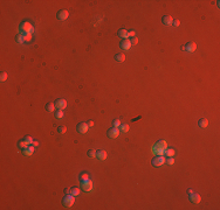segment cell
I'll list each match as a JSON object with an SVG mask.
<instances>
[{"label": "cell", "mask_w": 220, "mask_h": 210, "mask_svg": "<svg viewBox=\"0 0 220 210\" xmlns=\"http://www.w3.org/2000/svg\"><path fill=\"white\" fill-rule=\"evenodd\" d=\"M19 32H20V34H33L34 27L31 22L24 21V22H21L20 26H19Z\"/></svg>", "instance_id": "obj_1"}, {"label": "cell", "mask_w": 220, "mask_h": 210, "mask_svg": "<svg viewBox=\"0 0 220 210\" xmlns=\"http://www.w3.org/2000/svg\"><path fill=\"white\" fill-rule=\"evenodd\" d=\"M166 148H167V142H166L165 140H158V141H157L155 145H152V147H151L153 153H156L157 151H166Z\"/></svg>", "instance_id": "obj_2"}, {"label": "cell", "mask_w": 220, "mask_h": 210, "mask_svg": "<svg viewBox=\"0 0 220 210\" xmlns=\"http://www.w3.org/2000/svg\"><path fill=\"white\" fill-rule=\"evenodd\" d=\"M74 203H75V196H73L70 194H67V195L63 197V200H62V204L67 208H70Z\"/></svg>", "instance_id": "obj_3"}, {"label": "cell", "mask_w": 220, "mask_h": 210, "mask_svg": "<svg viewBox=\"0 0 220 210\" xmlns=\"http://www.w3.org/2000/svg\"><path fill=\"white\" fill-rule=\"evenodd\" d=\"M151 163H152L153 167H160L162 165L165 163V158H164V155H156L152 159Z\"/></svg>", "instance_id": "obj_4"}, {"label": "cell", "mask_w": 220, "mask_h": 210, "mask_svg": "<svg viewBox=\"0 0 220 210\" xmlns=\"http://www.w3.org/2000/svg\"><path fill=\"white\" fill-rule=\"evenodd\" d=\"M81 188L83 191H92L93 188H94V183H93L92 180H87V181H82L81 182Z\"/></svg>", "instance_id": "obj_5"}, {"label": "cell", "mask_w": 220, "mask_h": 210, "mask_svg": "<svg viewBox=\"0 0 220 210\" xmlns=\"http://www.w3.org/2000/svg\"><path fill=\"white\" fill-rule=\"evenodd\" d=\"M54 104H55V106H56V109H58V110H64V109L67 108V100H66V99H63V98L58 99Z\"/></svg>", "instance_id": "obj_6"}, {"label": "cell", "mask_w": 220, "mask_h": 210, "mask_svg": "<svg viewBox=\"0 0 220 210\" xmlns=\"http://www.w3.org/2000/svg\"><path fill=\"white\" fill-rule=\"evenodd\" d=\"M58 19L59 20H61V21H64V20H67L68 18H69V12L66 10H61V11H59L58 12Z\"/></svg>", "instance_id": "obj_7"}, {"label": "cell", "mask_w": 220, "mask_h": 210, "mask_svg": "<svg viewBox=\"0 0 220 210\" xmlns=\"http://www.w3.org/2000/svg\"><path fill=\"white\" fill-rule=\"evenodd\" d=\"M88 129H89V126L87 123H80L77 125V132L81 133V134H84V133L88 132Z\"/></svg>", "instance_id": "obj_8"}, {"label": "cell", "mask_w": 220, "mask_h": 210, "mask_svg": "<svg viewBox=\"0 0 220 210\" xmlns=\"http://www.w3.org/2000/svg\"><path fill=\"white\" fill-rule=\"evenodd\" d=\"M119 136V130L117 127H112V129L108 130V137L111 138V139H115Z\"/></svg>", "instance_id": "obj_9"}, {"label": "cell", "mask_w": 220, "mask_h": 210, "mask_svg": "<svg viewBox=\"0 0 220 210\" xmlns=\"http://www.w3.org/2000/svg\"><path fill=\"white\" fill-rule=\"evenodd\" d=\"M190 196V201L192 202V203H194V204H198L201 201V197H200V195L199 194H197V193H192L191 195H189Z\"/></svg>", "instance_id": "obj_10"}, {"label": "cell", "mask_w": 220, "mask_h": 210, "mask_svg": "<svg viewBox=\"0 0 220 210\" xmlns=\"http://www.w3.org/2000/svg\"><path fill=\"white\" fill-rule=\"evenodd\" d=\"M66 193L70 194V195H73V196H78V195H80V193H81V189H80V188H77V187H73V188H70V189L66 190Z\"/></svg>", "instance_id": "obj_11"}, {"label": "cell", "mask_w": 220, "mask_h": 210, "mask_svg": "<svg viewBox=\"0 0 220 210\" xmlns=\"http://www.w3.org/2000/svg\"><path fill=\"white\" fill-rule=\"evenodd\" d=\"M96 158H97L100 161H104V160L107 159V152L103 151V149H100V151L96 152Z\"/></svg>", "instance_id": "obj_12"}, {"label": "cell", "mask_w": 220, "mask_h": 210, "mask_svg": "<svg viewBox=\"0 0 220 210\" xmlns=\"http://www.w3.org/2000/svg\"><path fill=\"white\" fill-rule=\"evenodd\" d=\"M197 49V44L194 43V42H189V43L185 46V50L186 51H190V53H193V51H196Z\"/></svg>", "instance_id": "obj_13"}, {"label": "cell", "mask_w": 220, "mask_h": 210, "mask_svg": "<svg viewBox=\"0 0 220 210\" xmlns=\"http://www.w3.org/2000/svg\"><path fill=\"white\" fill-rule=\"evenodd\" d=\"M121 48L122 49H124V50H129L130 48H131V42H130V40H123L122 42H121Z\"/></svg>", "instance_id": "obj_14"}, {"label": "cell", "mask_w": 220, "mask_h": 210, "mask_svg": "<svg viewBox=\"0 0 220 210\" xmlns=\"http://www.w3.org/2000/svg\"><path fill=\"white\" fill-rule=\"evenodd\" d=\"M162 22L164 25H166V26H169V25H171L173 22V18L171 15H164L162 19Z\"/></svg>", "instance_id": "obj_15"}, {"label": "cell", "mask_w": 220, "mask_h": 210, "mask_svg": "<svg viewBox=\"0 0 220 210\" xmlns=\"http://www.w3.org/2000/svg\"><path fill=\"white\" fill-rule=\"evenodd\" d=\"M22 151H24V155H27V156H28V155H32V154L34 153V151H35V147L32 145V146H28L27 148L22 149Z\"/></svg>", "instance_id": "obj_16"}, {"label": "cell", "mask_w": 220, "mask_h": 210, "mask_svg": "<svg viewBox=\"0 0 220 210\" xmlns=\"http://www.w3.org/2000/svg\"><path fill=\"white\" fill-rule=\"evenodd\" d=\"M28 146H29V145H28V142L26 141V140H25V139H24V140H20V141L18 142V147H19V148H20V149H25V148H27Z\"/></svg>", "instance_id": "obj_17"}, {"label": "cell", "mask_w": 220, "mask_h": 210, "mask_svg": "<svg viewBox=\"0 0 220 210\" xmlns=\"http://www.w3.org/2000/svg\"><path fill=\"white\" fill-rule=\"evenodd\" d=\"M115 60L117 62H124L125 61V55L122 54V53H121V54H116L115 55Z\"/></svg>", "instance_id": "obj_18"}, {"label": "cell", "mask_w": 220, "mask_h": 210, "mask_svg": "<svg viewBox=\"0 0 220 210\" xmlns=\"http://www.w3.org/2000/svg\"><path fill=\"white\" fill-rule=\"evenodd\" d=\"M198 124H199L200 127L205 129V127H207V125H208V120H207L206 118H201V119L199 120V123H198Z\"/></svg>", "instance_id": "obj_19"}, {"label": "cell", "mask_w": 220, "mask_h": 210, "mask_svg": "<svg viewBox=\"0 0 220 210\" xmlns=\"http://www.w3.org/2000/svg\"><path fill=\"white\" fill-rule=\"evenodd\" d=\"M118 36L122 37V39H128V31H126V29H119Z\"/></svg>", "instance_id": "obj_20"}, {"label": "cell", "mask_w": 220, "mask_h": 210, "mask_svg": "<svg viewBox=\"0 0 220 210\" xmlns=\"http://www.w3.org/2000/svg\"><path fill=\"white\" fill-rule=\"evenodd\" d=\"M176 154V151L173 148H166V151H165V154L164 155H166L167 158H170V156H173Z\"/></svg>", "instance_id": "obj_21"}, {"label": "cell", "mask_w": 220, "mask_h": 210, "mask_svg": "<svg viewBox=\"0 0 220 210\" xmlns=\"http://www.w3.org/2000/svg\"><path fill=\"white\" fill-rule=\"evenodd\" d=\"M129 129L130 127H129L128 124H121V126H119V131L122 133H126L129 131Z\"/></svg>", "instance_id": "obj_22"}, {"label": "cell", "mask_w": 220, "mask_h": 210, "mask_svg": "<svg viewBox=\"0 0 220 210\" xmlns=\"http://www.w3.org/2000/svg\"><path fill=\"white\" fill-rule=\"evenodd\" d=\"M55 108H56V106H55L54 103H48V104L46 105V110H47L48 112H53L55 110Z\"/></svg>", "instance_id": "obj_23"}, {"label": "cell", "mask_w": 220, "mask_h": 210, "mask_svg": "<svg viewBox=\"0 0 220 210\" xmlns=\"http://www.w3.org/2000/svg\"><path fill=\"white\" fill-rule=\"evenodd\" d=\"M89 180V174L88 173H81L80 174V181H87Z\"/></svg>", "instance_id": "obj_24"}, {"label": "cell", "mask_w": 220, "mask_h": 210, "mask_svg": "<svg viewBox=\"0 0 220 210\" xmlns=\"http://www.w3.org/2000/svg\"><path fill=\"white\" fill-rule=\"evenodd\" d=\"M22 36H24V41L25 42H31L32 39H33V36H32V34H22Z\"/></svg>", "instance_id": "obj_25"}, {"label": "cell", "mask_w": 220, "mask_h": 210, "mask_svg": "<svg viewBox=\"0 0 220 210\" xmlns=\"http://www.w3.org/2000/svg\"><path fill=\"white\" fill-rule=\"evenodd\" d=\"M55 117H56V118H59V119L63 118V117H64L63 110H58V111H56V113H55Z\"/></svg>", "instance_id": "obj_26"}, {"label": "cell", "mask_w": 220, "mask_h": 210, "mask_svg": "<svg viewBox=\"0 0 220 210\" xmlns=\"http://www.w3.org/2000/svg\"><path fill=\"white\" fill-rule=\"evenodd\" d=\"M58 132L60 133V134H64V133L67 132V127H66V126H59L58 127Z\"/></svg>", "instance_id": "obj_27"}, {"label": "cell", "mask_w": 220, "mask_h": 210, "mask_svg": "<svg viewBox=\"0 0 220 210\" xmlns=\"http://www.w3.org/2000/svg\"><path fill=\"white\" fill-rule=\"evenodd\" d=\"M15 40H17V42H19V43H24V36H22V34H18L17 37H15Z\"/></svg>", "instance_id": "obj_28"}, {"label": "cell", "mask_w": 220, "mask_h": 210, "mask_svg": "<svg viewBox=\"0 0 220 210\" xmlns=\"http://www.w3.org/2000/svg\"><path fill=\"white\" fill-rule=\"evenodd\" d=\"M88 156L89 158H95V156H96V151H95V149H89Z\"/></svg>", "instance_id": "obj_29"}, {"label": "cell", "mask_w": 220, "mask_h": 210, "mask_svg": "<svg viewBox=\"0 0 220 210\" xmlns=\"http://www.w3.org/2000/svg\"><path fill=\"white\" fill-rule=\"evenodd\" d=\"M25 140L28 142V145H31V144H33V141H34V139L32 138L31 136H26L25 137Z\"/></svg>", "instance_id": "obj_30"}, {"label": "cell", "mask_w": 220, "mask_h": 210, "mask_svg": "<svg viewBox=\"0 0 220 210\" xmlns=\"http://www.w3.org/2000/svg\"><path fill=\"white\" fill-rule=\"evenodd\" d=\"M112 124H114V127H118V126H121V120L119 119H114V122H112Z\"/></svg>", "instance_id": "obj_31"}, {"label": "cell", "mask_w": 220, "mask_h": 210, "mask_svg": "<svg viewBox=\"0 0 220 210\" xmlns=\"http://www.w3.org/2000/svg\"><path fill=\"white\" fill-rule=\"evenodd\" d=\"M165 161H166V163H167V165H173V163H174V159H173V156H170V158H167Z\"/></svg>", "instance_id": "obj_32"}, {"label": "cell", "mask_w": 220, "mask_h": 210, "mask_svg": "<svg viewBox=\"0 0 220 210\" xmlns=\"http://www.w3.org/2000/svg\"><path fill=\"white\" fill-rule=\"evenodd\" d=\"M0 79H1V82H5L7 79V72H1V75H0Z\"/></svg>", "instance_id": "obj_33"}, {"label": "cell", "mask_w": 220, "mask_h": 210, "mask_svg": "<svg viewBox=\"0 0 220 210\" xmlns=\"http://www.w3.org/2000/svg\"><path fill=\"white\" fill-rule=\"evenodd\" d=\"M130 42H131V46H136V44L138 43V39L137 37H132L131 40H130Z\"/></svg>", "instance_id": "obj_34"}, {"label": "cell", "mask_w": 220, "mask_h": 210, "mask_svg": "<svg viewBox=\"0 0 220 210\" xmlns=\"http://www.w3.org/2000/svg\"><path fill=\"white\" fill-rule=\"evenodd\" d=\"M128 37H136V32L135 31L128 32Z\"/></svg>", "instance_id": "obj_35"}, {"label": "cell", "mask_w": 220, "mask_h": 210, "mask_svg": "<svg viewBox=\"0 0 220 210\" xmlns=\"http://www.w3.org/2000/svg\"><path fill=\"white\" fill-rule=\"evenodd\" d=\"M172 24H173V26H174V27H178V26L180 25V21L179 20H173Z\"/></svg>", "instance_id": "obj_36"}, {"label": "cell", "mask_w": 220, "mask_h": 210, "mask_svg": "<svg viewBox=\"0 0 220 210\" xmlns=\"http://www.w3.org/2000/svg\"><path fill=\"white\" fill-rule=\"evenodd\" d=\"M32 145H33L34 147H37V146L40 145V142L37 141V140H34V141H33V144H32Z\"/></svg>", "instance_id": "obj_37"}, {"label": "cell", "mask_w": 220, "mask_h": 210, "mask_svg": "<svg viewBox=\"0 0 220 210\" xmlns=\"http://www.w3.org/2000/svg\"><path fill=\"white\" fill-rule=\"evenodd\" d=\"M87 124H88V126H92V127L94 126V122H93V120H89V122L87 123Z\"/></svg>", "instance_id": "obj_38"}, {"label": "cell", "mask_w": 220, "mask_h": 210, "mask_svg": "<svg viewBox=\"0 0 220 210\" xmlns=\"http://www.w3.org/2000/svg\"><path fill=\"white\" fill-rule=\"evenodd\" d=\"M187 193H189V195H191V194L193 193V190L192 189H189V191H187Z\"/></svg>", "instance_id": "obj_39"}]
</instances>
